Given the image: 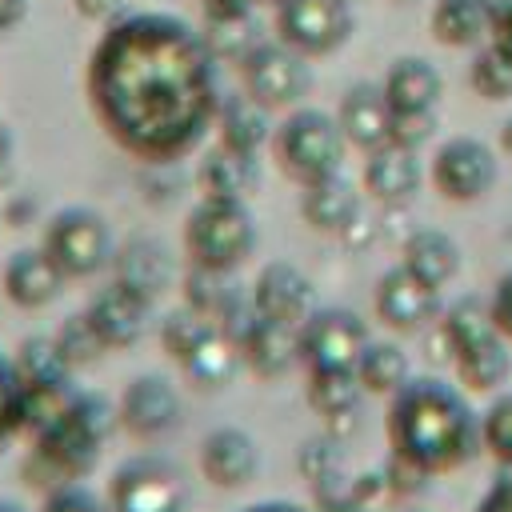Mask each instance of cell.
<instances>
[{
  "label": "cell",
  "instance_id": "7a4b0ae2",
  "mask_svg": "<svg viewBox=\"0 0 512 512\" xmlns=\"http://www.w3.org/2000/svg\"><path fill=\"white\" fill-rule=\"evenodd\" d=\"M116 424H120V412L100 392H80L76 404L64 412V420L32 436V452L24 460L28 484L56 492L84 480L100 464V452L112 440Z\"/></svg>",
  "mask_w": 512,
  "mask_h": 512
},
{
  "label": "cell",
  "instance_id": "4fadbf2b",
  "mask_svg": "<svg viewBox=\"0 0 512 512\" xmlns=\"http://www.w3.org/2000/svg\"><path fill=\"white\" fill-rule=\"evenodd\" d=\"M84 316L92 320V328L100 332V340L108 344V352H116V348H132V344L148 332L152 300H148L144 292H136L132 284L112 280V284H104V288L88 300Z\"/></svg>",
  "mask_w": 512,
  "mask_h": 512
},
{
  "label": "cell",
  "instance_id": "f1b7e54d",
  "mask_svg": "<svg viewBox=\"0 0 512 512\" xmlns=\"http://www.w3.org/2000/svg\"><path fill=\"white\" fill-rule=\"evenodd\" d=\"M508 336H492L476 348L456 352V376L468 392H496L508 376H512V352H508Z\"/></svg>",
  "mask_w": 512,
  "mask_h": 512
},
{
  "label": "cell",
  "instance_id": "83f0119b",
  "mask_svg": "<svg viewBox=\"0 0 512 512\" xmlns=\"http://www.w3.org/2000/svg\"><path fill=\"white\" fill-rule=\"evenodd\" d=\"M440 332H444V344L456 352L464 348H476L492 336H504L496 328V316H492V300L488 296H460L444 308V320H440Z\"/></svg>",
  "mask_w": 512,
  "mask_h": 512
},
{
  "label": "cell",
  "instance_id": "5bb4252c",
  "mask_svg": "<svg viewBox=\"0 0 512 512\" xmlns=\"http://www.w3.org/2000/svg\"><path fill=\"white\" fill-rule=\"evenodd\" d=\"M240 336V352H244V368L256 372L260 380H280L300 364V328L268 320L252 308V316L236 328Z\"/></svg>",
  "mask_w": 512,
  "mask_h": 512
},
{
  "label": "cell",
  "instance_id": "484cf974",
  "mask_svg": "<svg viewBox=\"0 0 512 512\" xmlns=\"http://www.w3.org/2000/svg\"><path fill=\"white\" fill-rule=\"evenodd\" d=\"M496 0H436L432 4V36L448 48H472L492 32Z\"/></svg>",
  "mask_w": 512,
  "mask_h": 512
},
{
  "label": "cell",
  "instance_id": "30bf717a",
  "mask_svg": "<svg viewBox=\"0 0 512 512\" xmlns=\"http://www.w3.org/2000/svg\"><path fill=\"white\" fill-rule=\"evenodd\" d=\"M280 40L304 56L336 52L352 32L348 0H280L276 8Z\"/></svg>",
  "mask_w": 512,
  "mask_h": 512
},
{
  "label": "cell",
  "instance_id": "7402d4cb",
  "mask_svg": "<svg viewBox=\"0 0 512 512\" xmlns=\"http://www.w3.org/2000/svg\"><path fill=\"white\" fill-rule=\"evenodd\" d=\"M440 92H444V76L424 56H400L384 76V96L392 112H436Z\"/></svg>",
  "mask_w": 512,
  "mask_h": 512
},
{
  "label": "cell",
  "instance_id": "9c48e42d",
  "mask_svg": "<svg viewBox=\"0 0 512 512\" xmlns=\"http://www.w3.org/2000/svg\"><path fill=\"white\" fill-rule=\"evenodd\" d=\"M240 76H244V92L252 100H260L264 108H288L296 104L308 84H312V72H308V56L296 52L292 44L284 40H268V44H256L244 60H240Z\"/></svg>",
  "mask_w": 512,
  "mask_h": 512
},
{
  "label": "cell",
  "instance_id": "ac0fdd59",
  "mask_svg": "<svg viewBox=\"0 0 512 512\" xmlns=\"http://www.w3.org/2000/svg\"><path fill=\"white\" fill-rule=\"evenodd\" d=\"M392 104L384 96V84H352L340 100V128H344V140L352 148H360L364 156L384 148L392 140Z\"/></svg>",
  "mask_w": 512,
  "mask_h": 512
},
{
  "label": "cell",
  "instance_id": "277c9868",
  "mask_svg": "<svg viewBox=\"0 0 512 512\" xmlns=\"http://www.w3.org/2000/svg\"><path fill=\"white\" fill-rule=\"evenodd\" d=\"M272 148H276V160L280 168L304 188L312 180H324L332 172H340V160H344V128L336 116L320 112V108H296L272 136Z\"/></svg>",
  "mask_w": 512,
  "mask_h": 512
},
{
  "label": "cell",
  "instance_id": "7dc6e473",
  "mask_svg": "<svg viewBox=\"0 0 512 512\" xmlns=\"http://www.w3.org/2000/svg\"><path fill=\"white\" fill-rule=\"evenodd\" d=\"M24 12H28V0H0V32L16 28L24 20Z\"/></svg>",
  "mask_w": 512,
  "mask_h": 512
},
{
  "label": "cell",
  "instance_id": "603a6c76",
  "mask_svg": "<svg viewBox=\"0 0 512 512\" xmlns=\"http://www.w3.org/2000/svg\"><path fill=\"white\" fill-rule=\"evenodd\" d=\"M300 212L304 220L316 228V232H348L356 220H360V192L340 176H324V180H312L304 184V196H300Z\"/></svg>",
  "mask_w": 512,
  "mask_h": 512
},
{
  "label": "cell",
  "instance_id": "60d3db41",
  "mask_svg": "<svg viewBox=\"0 0 512 512\" xmlns=\"http://www.w3.org/2000/svg\"><path fill=\"white\" fill-rule=\"evenodd\" d=\"M436 128V112H396L392 116V144H404V148H416L432 136Z\"/></svg>",
  "mask_w": 512,
  "mask_h": 512
},
{
  "label": "cell",
  "instance_id": "8fae6325",
  "mask_svg": "<svg viewBox=\"0 0 512 512\" xmlns=\"http://www.w3.org/2000/svg\"><path fill=\"white\" fill-rule=\"evenodd\" d=\"M116 412H120V428L132 440L152 444V440H164L168 432H176L184 404H180V392L172 388V380H164L156 372H144L120 392Z\"/></svg>",
  "mask_w": 512,
  "mask_h": 512
},
{
  "label": "cell",
  "instance_id": "e575fe53",
  "mask_svg": "<svg viewBox=\"0 0 512 512\" xmlns=\"http://www.w3.org/2000/svg\"><path fill=\"white\" fill-rule=\"evenodd\" d=\"M212 328H216V320H208V316L196 312L192 304H180V308H172V312L160 320V344H164V352L180 364Z\"/></svg>",
  "mask_w": 512,
  "mask_h": 512
},
{
  "label": "cell",
  "instance_id": "3957f363",
  "mask_svg": "<svg viewBox=\"0 0 512 512\" xmlns=\"http://www.w3.org/2000/svg\"><path fill=\"white\" fill-rule=\"evenodd\" d=\"M184 248L196 268L236 272L256 248V220L244 200H200L184 224Z\"/></svg>",
  "mask_w": 512,
  "mask_h": 512
},
{
  "label": "cell",
  "instance_id": "1f68e13d",
  "mask_svg": "<svg viewBox=\"0 0 512 512\" xmlns=\"http://www.w3.org/2000/svg\"><path fill=\"white\" fill-rule=\"evenodd\" d=\"M268 108L260 100H252L248 92H236L224 100L220 108V144L228 148H240V152H252L268 140Z\"/></svg>",
  "mask_w": 512,
  "mask_h": 512
},
{
  "label": "cell",
  "instance_id": "44dd1931",
  "mask_svg": "<svg viewBox=\"0 0 512 512\" xmlns=\"http://www.w3.org/2000/svg\"><path fill=\"white\" fill-rule=\"evenodd\" d=\"M240 368H244L240 336H236V328H224V324H216V328L180 360V372H184V380H188L196 392H220V388H228Z\"/></svg>",
  "mask_w": 512,
  "mask_h": 512
},
{
  "label": "cell",
  "instance_id": "6da1fadb",
  "mask_svg": "<svg viewBox=\"0 0 512 512\" xmlns=\"http://www.w3.org/2000/svg\"><path fill=\"white\" fill-rule=\"evenodd\" d=\"M388 448L428 476L456 472L480 448V412L468 396L440 376H412L396 396H388Z\"/></svg>",
  "mask_w": 512,
  "mask_h": 512
},
{
  "label": "cell",
  "instance_id": "8992f818",
  "mask_svg": "<svg viewBox=\"0 0 512 512\" xmlns=\"http://www.w3.org/2000/svg\"><path fill=\"white\" fill-rule=\"evenodd\" d=\"M368 340V324L352 308H316L300 324V364L308 372H356Z\"/></svg>",
  "mask_w": 512,
  "mask_h": 512
},
{
  "label": "cell",
  "instance_id": "52a82bcc",
  "mask_svg": "<svg viewBox=\"0 0 512 512\" xmlns=\"http://www.w3.org/2000/svg\"><path fill=\"white\" fill-rule=\"evenodd\" d=\"M44 248L52 252L68 280H88L112 260V228L92 208H64L52 216Z\"/></svg>",
  "mask_w": 512,
  "mask_h": 512
},
{
  "label": "cell",
  "instance_id": "f546056e",
  "mask_svg": "<svg viewBox=\"0 0 512 512\" xmlns=\"http://www.w3.org/2000/svg\"><path fill=\"white\" fill-rule=\"evenodd\" d=\"M356 376L364 384L368 396H396L408 380H412V364H408V352L392 340H368L360 364H356Z\"/></svg>",
  "mask_w": 512,
  "mask_h": 512
},
{
  "label": "cell",
  "instance_id": "cb8c5ba5",
  "mask_svg": "<svg viewBox=\"0 0 512 512\" xmlns=\"http://www.w3.org/2000/svg\"><path fill=\"white\" fill-rule=\"evenodd\" d=\"M304 396H308V408L340 436L344 428L356 424V408L368 392L356 372H308Z\"/></svg>",
  "mask_w": 512,
  "mask_h": 512
},
{
  "label": "cell",
  "instance_id": "e0dca14e",
  "mask_svg": "<svg viewBox=\"0 0 512 512\" xmlns=\"http://www.w3.org/2000/svg\"><path fill=\"white\" fill-rule=\"evenodd\" d=\"M64 268L52 260L48 248H20L8 256L4 272H0V284H4V296L16 304V308H48L60 292H64Z\"/></svg>",
  "mask_w": 512,
  "mask_h": 512
},
{
  "label": "cell",
  "instance_id": "ffe728a7",
  "mask_svg": "<svg viewBox=\"0 0 512 512\" xmlns=\"http://www.w3.org/2000/svg\"><path fill=\"white\" fill-rule=\"evenodd\" d=\"M184 304H192L196 312H204L208 320L224 324V328H240L252 316V292H244L232 272H216V268H196L184 276Z\"/></svg>",
  "mask_w": 512,
  "mask_h": 512
},
{
  "label": "cell",
  "instance_id": "b9f144b4",
  "mask_svg": "<svg viewBox=\"0 0 512 512\" xmlns=\"http://www.w3.org/2000/svg\"><path fill=\"white\" fill-rule=\"evenodd\" d=\"M40 512H104V504H100L92 492H84V488L68 484V488L48 492V500H44V508H40Z\"/></svg>",
  "mask_w": 512,
  "mask_h": 512
},
{
  "label": "cell",
  "instance_id": "4316f807",
  "mask_svg": "<svg viewBox=\"0 0 512 512\" xmlns=\"http://www.w3.org/2000/svg\"><path fill=\"white\" fill-rule=\"evenodd\" d=\"M196 180H200V192L208 200H244V192L256 184V156L220 144L216 152L204 156Z\"/></svg>",
  "mask_w": 512,
  "mask_h": 512
},
{
  "label": "cell",
  "instance_id": "8d00e7d4",
  "mask_svg": "<svg viewBox=\"0 0 512 512\" xmlns=\"http://www.w3.org/2000/svg\"><path fill=\"white\" fill-rule=\"evenodd\" d=\"M484 452L512 472V392H496V400L480 412Z\"/></svg>",
  "mask_w": 512,
  "mask_h": 512
},
{
  "label": "cell",
  "instance_id": "f35d334b",
  "mask_svg": "<svg viewBox=\"0 0 512 512\" xmlns=\"http://www.w3.org/2000/svg\"><path fill=\"white\" fill-rule=\"evenodd\" d=\"M208 40L220 56H228L236 64L260 44L252 36V16H208Z\"/></svg>",
  "mask_w": 512,
  "mask_h": 512
},
{
  "label": "cell",
  "instance_id": "d590c367",
  "mask_svg": "<svg viewBox=\"0 0 512 512\" xmlns=\"http://www.w3.org/2000/svg\"><path fill=\"white\" fill-rule=\"evenodd\" d=\"M468 84L480 100H508L512 96V60L496 44L476 48V56L468 64Z\"/></svg>",
  "mask_w": 512,
  "mask_h": 512
},
{
  "label": "cell",
  "instance_id": "836d02e7",
  "mask_svg": "<svg viewBox=\"0 0 512 512\" xmlns=\"http://www.w3.org/2000/svg\"><path fill=\"white\" fill-rule=\"evenodd\" d=\"M12 364H16V376H20V384L60 380V376H72V372H76V368L64 360V352H60L56 336H28V340L16 348Z\"/></svg>",
  "mask_w": 512,
  "mask_h": 512
},
{
  "label": "cell",
  "instance_id": "ab89813d",
  "mask_svg": "<svg viewBox=\"0 0 512 512\" xmlns=\"http://www.w3.org/2000/svg\"><path fill=\"white\" fill-rule=\"evenodd\" d=\"M16 428H24V424H20V376H16L12 356L0 352V444H4Z\"/></svg>",
  "mask_w": 512,
  "mask_h": 512
},
{
  "label": "cell",
  "instance_id": "816d5d0a",
  "mask_svg": "<svg viewBox=\"0 0 512 512\" xmlns=\"http://www.w3.org/2000/svg\"><path fill=\"white\" fill-rule=\"evenodd\" d=\"M0 512H24L20 504H8V500H0Z\"/></svg>",
  "mask_w": 512,
  "mask_h": 512
},
{
  "label": "cell",
  "instance_id": "d4e9b609",
  "mask_svg": "<svg viewBox=\"0 0 512 512\" xmlns=\"http://www.w3.org/2000/svg\"><path fill=\"white\" fill-rule=\"evenodd\" d=\"M400 264L412 268L424 284L444 288L460 276V244L440 228H416L400 248Z\"/></svg>",
  "mask_w": 512,
  "mask_h": 512
},
{
  "label": "cell",
  "instance_id": "f907efd6",
  "mask_svg": "<svg viewBox=\"0 0 512 512\" xmlns=\"http://www.w3.org/2000/svg\"><path fill=\"white\" fill-rule=\"evenodd\" d=\"M500 148L512 156V120H504V128H500Z\"/></svg>",
  "mask_w": 512,
  "mask_h": 512
},
{
  "label": "cell",
  "instance_id": "4dcf8cb0",
  "mask_svg": "<svg viewBox=\"0 0 512 512\" xmlns=\"http://www.w3.org/2000/svg\"><path fill=\"white\" fill-rule=\"evenodd\" d=\"M80 388L72 384V376L60 380H40V384H20V424L24 432H44L56 420H64V412L76 404Z\"/></svg>",
  "mask_w": 512,
  "mask_h": 512
},
{
  "label": "cell",
  "instance_id": "7c38bea8",
  "mask_svg": "<svg viewBox=\"0 0 512 512\" xmlns=\"http://www.w3.org/2000/svg\"><path fill=\"white\" fill-rule=\"evenodd\" d=\"M376 316L392 328V332H420L436 312H440V288L424 284L412 268L392 264L372 292Z\"/></svg>",
  "mask_w": 512,
  "mask_h": 512
},
{
  "label": "cell",
  "instance_id": "ba28073f",
  "mask_svg": "<svg viewBox=\"0 0 512 512\" xmlns=\"http://www.w3.org/2000/svg\"><path fill=\"white\" fill-rule=\"evenodd\" d=\"M496 180H500L496 152L480 136H448L432 156V184L452 204H472L488 196Z\"/></svg>",
  "mask_w": 512,
  "mask_h": 512
},
{
  "label": "cell",
  "instance_id": "d6986e66",
  "mask_svg": "<svg viewBox=\"0 0 512 512\" xmlns=\"http://www.w3.org/2000/svg\"><path fill=\"white\" fill-rule=\"evenodd\" d=\"M420 180H424V168H420L416 148L388 140L384 148L368 152V160H364V188L372 200H380L388 208L408 204L420 192Z\"/></svg>",
  "mask_w": 512,
  "mask_h": 512
},
{
  "label": "cell",
  "instance_id": "681fc988",
  "mask_svg": "<svg viewBox=\"0 0 512 512\" xmlns=\"http://www.w3.org/2000/svg\"><path fill=\"white\" fill-rule=\"evenodd\" d=\"M8 160H12V132L8 124H0V172H8Z\"/></svg>",
  "mask_w": 512,
  "mask_h": 512
},
{
  "label": "cell",
  "instance_id": "9a60e30c",
  "mask_svg": "<svg viewBox=\"0 0 512 512\" xmlns=\"http://www.w3.org/2000/svg\"><path fill=\"white\" fill-rule=\"evenodd\" d=\"M260 472V448L256 440L236 428V424H220L212 432H204L200 440V476L212 484V488H244L252 484Z\"/></svg>",
  "mask_w": 512,
  "mask_h": 512
},
{
  "label": "cell",
  "instance_id": "f6af8a7d",
  "mask_svg": "<svg viewBox=\"0 0 512 512\" xmlns=\"http://www.w3.org/2000/svg\"><path fill=\"white\" fill-rule=\"evenodd\" d=\"M72 4H76V12H80L84 20H92V24H108V20H116V16L124 12L128 0H72Z\"/></svg>",
  "mask_w": 512,
  "mask_h": 512
},
{
  "label": "cell",
  "instance_id": "2e32d148",
  "mask_svg": "<svg viewBox=\"0 0 512 512\" xmlns=\"http://www.w3.org/2000/svg\"><path fill=\"white\" fill-rule=\"evenodd\" d=\"M252 308L268 320H280V324H292L300 328L312 312H316V292H312V280L288 264V260H272L260 268L256 284H252Z\"/></svg>",
  "mask_w": 512,
  "mask_h": 512
},
{
  "label": "cell",
  "instance_id": "bcb514c9",
  "mask_svg": "<svg viewBox=\"0 0 512 512\" xmlns=\"http://www.w3.org/2000/svg\"><path fill=\"white\" fill-rule=\"evenodd\" d=\"M476 512H512V472L500 476V480L484 492V500L476 504Z\"/></svg>",
  "mask_w": 512,
  "mask_h": 512
},
{
  "label": "cell",
  "instance_id": "d6a6232c",
  "mask_svg": "<svg viewBox=\"0 0 512 512\" xmlns=\"http://www.w3.org/2000/svg\"><path fill=\"white\" fill-rule=\"evenodd\" d=\"M116 264H120L116 280L132 284V288L144 292L148 300H156V296L164 292V284H168L164 252H160V244H152V240H132V244L116 256Z\"/></svg>",
  "mask_w": 512,
  "mask_h": 512
},
{
  "label": "cell",
  "instance_id": "ee69618b",
  "mask_svg": "<svg viewBox=\"0 0 512 512\" xmlns=\"http://www.w3.org/2000/svg\"><path fill=\"white\" fill-rule=\"evenodd\" d=\"M488 44H496L508 60H512V0H496V12H492V32H488Z\"/></svg>",
  "mask_w": 512,
  "mask_h": 512
},
{
  "label": "cell",
  "instance_id": "5b68a950",
  "mask_svg": "<svg viewBox=\"0 0 512 512\" xmlns=\"http://www.w3.org/2000/svg\"><path fill=\"white\" fill-rule=\"evenodd\" d=\"M188 484L168 456H132L112 472V512H184Z\"/></svg>",
  "mask_w": 512,
  "mask_h": 512
},
{
  "label": "cell",
  "instance_id": "c3c4849f",
  "mask_svg": "<svg viewBox=\"0 0 512 512\" xmlns=\"http://www.w3.org/2000/svg\"><path fill=\"white\" fill-rule=\"evenodd\" d=\"M240 512H308V508H300V504H292V500H260V504H248V508H240Z\"/></svg>",
  "mask_w": 512,
  "mask_h": 512
},
{
  "label": "cell",
  "instance_id": "74e56055",
  "mask_svg": "<svg viewBox=\"0 0 512 512\" xmlns=\"http://www.w3.org/2000/svg\"><path fill=\"white\" fill-rule=\"evenodd\" d=\"M56 344H60V352H64V360H68L72 368L96 364V360L108 352V344L100 340V332L92 328V320H88L84 312H76V316H68V320L60 324Z\"/></svg>",
  "mask_w": 512,
  "mask_h": 512
},
{
  "label": "cell",
  "instance_id": "7bdbcfd3",
  "mask_svg": "<svg viewBox=\"0 0 512 512\" xmlns=\"http://www.w3.org/2000/svg\"><path fill=\"white\" fill-rule=\"evenodd\" d=\"M488 300H492L496 328H500V332L512 340V268H508V272L496 280V288H492V296H488Z\"/></svg>",
  "mask_w": 512,
  "mask_h": 512
}]
</instances>
